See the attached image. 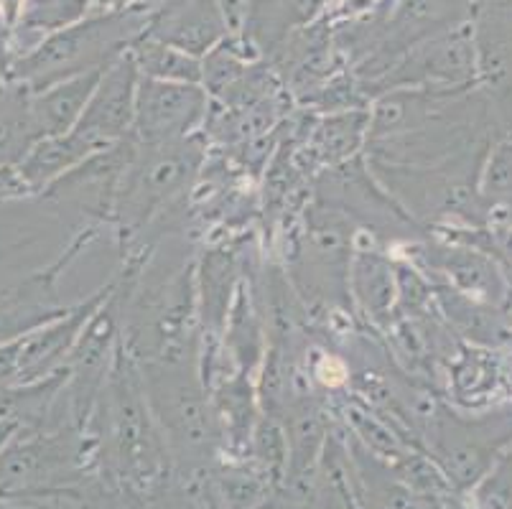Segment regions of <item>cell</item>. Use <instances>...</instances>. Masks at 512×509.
Returning a JSON list of instances; mask_svg holds the SVG:
<instances>
[{"mask_svg":"<svg viewBox=\"0 0 512 509\" xmlns=\"http://www.w3.org/2000/svg\"><path fill=\"white\" fill-rule=\"evenodd\" d=\"M113 288L115 275L107 280L105 286L97 288L92 296H87L85 301L72 303V306L67 308V314L49 321L46 326L36 329L34 334L23 336L21 342H18V385H21V382L44 380V377L64 370L69 354L77 347L79 336L85 334L92 316H95L97 311H100L102 303L110 298Z\"/></svg>","mask_w":512,"mask_h":509,"instance_id":"cell-10","label":"cell"},{"mask_svg":"<svg viewBox=\"0 0 512 509\" xmlns=\"http://www.w3.org/2000/svg\"><path fill=\"white\" fill-rule=\"evenodd\" d=\"M477 191L492 212H512V133H500L484 153Z\"/></svg>","mask_w":512,"mask_h":509,"instance_id":"cell-28","label":"cell"},{"mask_svg":"<svg viewBox=\"0 0 512 509\" xmlns=\"http://www.w3.org/2000/svg\"><path fill=\"white\" fill-rule=\"evenodd\" d=\"M62 509H158L156 502L146 494L136 492L128 484H120L110 476L90 474L74 487L46 497ZM26 502V499H23Z\"/></svg>","mask_w":512,"mask_h":509,"instance_id":"cell-25","label":"cell"},{"mask_svg":"<svg viewBox=\"0 0 512 509\" xmlns=\"http://www.w3.org/2000/svg\"><path fill=\"white\" fill-rule=\"evenodd\" d=\"M212 97L202 84L141 77L130 138L141 146L189 138L207 128Z\"/></svg>","mask_w":512,"mask_h":509,"instance_id":"cell-9","label":"cell"},{"mask_svg":"<svg viewBox=\"0 0 512 509\" xmlns=\"http://www.w3.org/2000/svg\"><path fill=\"white\" fill-rule=\"evenodd\" d=\"M479 87L472 21L413 46L377 79L362 87L367 100L393 90H472Z\"/></svg>","mask_w":512,"mask_h":509,"instance_id":"cell-7","label":"cell"},{"mask_svg":"<svg viewBox=\"0 0 512 509\" xmlns=\"http://www.w3.org/2000/svg\"><path fill=\"white\" fill-rule=\"evenodd\" d=\"M13 31L16 28L0 16V92L11 84L13 62H16V46H13Z\"/></svg>","mask_w":512,"mask_h":509,"instance_id":"cell-30","label":"cell"},{"mask_svg":"<svg viewBox=\"0 0 512 509\" xmlns=\"http://www.w3.org/2000/svg\"><path fill=\"white\" fill-rule=\"evenodd\" d=\"M95 446L72 423L21 431L0 451V502L46 499L95 474Z\"/></svg>","mask_w":512,"mask_h":509,"instance_id":"cell-5","label":"cell"},{"mask_svg":"<svg viewBox=\"0 0 512 509\" xmlns=\"http://www.w3.org/2000/svg\"><path fill=\"white\" fill-rule=\"evenodd\" d=\"M370 138V107L324 115L306 135V153L311 161L337 168L355 161L367 148Z\"/></svg>","mask_w":512,"mask_h":509,"instance_id":"cell-22","label":"cell"},{"mask_svg":"<svg viewBox=\"0 0 512 509\" xmlns=\"http://www.w3.org/2000/svg\"><path fill=\"white\" fill-rule=\"evenodd\" d=\"M97 235H100V224H87L74 232L69 245L46 268L36 270L16 283L0 286V347L18 342L49 321L67 314L72 303H64L59 298V280L67 273L69 265L97 240Z\"/></svg>","mask_w":512,"mask_h":509,"instance_id":"cell-8","label":"cell"},{"mask_svg":"<svg viewBox=\"0 0 512 509\" xmlns=\"http://www.w3.org/2000/svg\"><path fill=\"white\" fill-rule=\"evenodd\" d=\"M128 51L141 77L161 79V82L202 84V59L156 39V36L143 34Z\"/></svg>","mask_w":512,"mask_h":509,"instance_id":"cell-24","label":"cell"},{"mask_svg":"<svg viewBox=\"0 0 512 509\" xmlns=\"http://www.w3.org/2000/svg\"><path fill=\"white\" fill-rule=\"evenodd\" d=\"M31 92L11 82L0 92V166H18L36 140L29 110Z\"/></svg>","mask_w":512,"mask_h":509,"instance_id":"cell-26","label":"cell"},{"mask_svg":"<svg viewBox=\"0 0 512 509\" xmlns=\"http://www.w3.org/2000/svg\"><path fill=\"white\" fill-rule=\"evenodd\" d=\"M439 301L444 303L446 316L454 321L456 329L462 331L467 339H474L479 344H490V347L507 342L510 331H507L502 316L497 314V306L464 296V293H459L451 286L441 288Z\"/></svg>","mask_w":512,"mask_h":509,"instance_id":"cell-27","label":"cell"},{"mask_svg":"<svg viewBox=\"0 0 512 509\" xmlns=\"http://www.w3.org/2000/svg\"><path fill=\"white\" fill-rule=\"evenodd\" d=\"M138 82H141V74H138L136 62L130 51H125L110 67H105L85 115L74 128L85 130L105 146H115L120 140L130 138L133 120H136Z\"/></svg>","mask_w":512,"mask_h":509,"instance_id":"cell-12","label":"cell"},{"mask_svg":"<svg viewBox=\"0 0 512 509\" xmlns=\"http://www.w3.org/2000/svg\"><path fill=\"white\" fill-rule=\"evenodd\" d=\"M102 72L105 69L79 74V77L51 84L41 92H31L29 110L36 138H51V135H64L74 130L95 95Z\"/></svg>","mask_w":512,"mask_h":509,"instance_id":"cell-20","label":"cell"},{"mask_svg":"<svg viewBox=\"0 0 512 509\" xmlns=\"http://www.w3.org/2000/svg\"><path fill=\"white\" fill-rule=\"evenodd\" d=\"M242 278L245 273H242L240 255L235 250L212 247V250L202 252L197 263V301L202 334L222 339V326H225L227 311H230Z\"/></svg>","mask_w":512,"mask_h":509,"instance_id":"cell-16","label":"cell"},{"mask_svg":"<svg viewBox=\"0 0 512 509\" xmlns=\"http://www.w3.org/2000/svg\"><path fill=\"white\" fill-rule=\"evenodd\" d=\"M87 436L95 446L97 474L128 484L146 497H156L174 471L148 405L141 367L123 342L92 408Z\"/></svg>","mask_w":512,"mask_h":509,"instance_id":"cell-1","label":"cell"},{"mask_svg":"<svg viewBox=\"0 0 512 509\" xmlns=\"http://www.w3.org/2000/svg\"><path fill=\"white\" fill-rule=\"evenodd\" d=\"M21 11H23V0H0V16L6 18L13 28L18 26Z\"/></svg>","mask_w":512,"mask_h":509,"instance_id":"cell-34","label":"cell"},{"mask_svg":"<svg viewBox=\"0 0 512 509\" xmlns=\"http://www.w3.org/2000/svg\"><path fill=\"white\" fill-rule=\"evenodd\" d=\"M0 509H62L49 499H26V502H0Z\"/></svg>","mask_w":512,"mask_h":509,"instance_id":"cell-33","label":"cell"},{"mask_svg":"<svg viewBox=\"0 0 512 509\" xmlns=\"http://www.w3.org/2000/svg\"><path fill=\"white\" fill-rule=\"evenodd\" d=\"M204 163L207 140L202 133L156 146H141L133 140L110 217L120 240H125L128 247L136 245L143 230L166 217V212L189 194Z\"/></svg>","mask_w":512,"mask_h":509,"instance_id":"cell-4","label":"cell"},{"mask_svg":"<svg viewBox=\"0 0 512 509\" xmlns=\"http://www.w3.org/2000/svg\"><path fill=\"white\" fill-rule=\"evenodd\" d=\"M146 34L202 59L230 36V26L220 0H161Z\"/></svg>","mask_w":512,"mask_h":509,"instance_id":"cell-13","label":"cell"},{"mask_svg":"<svg viewBox=\"0 0 512 509\" xmlns=\"http://www.w3.org/2000/svg\"><path fill=\"white\" fill-rule=\"evenodd\" d=\"M214 418L220 426L225 456H245L253 441L263 405L258 395V380L235 370L209 387Z\"/></svg>","mask_w":512,"mask_h":509,"instance_id":"cell-15","label":"cell"},{"mask_svg":"<svg viewBox=\"0 0 512 509\" xmlns=\"http://www.w3.org/2000/svg\"><path fill=\"white\" fill-rule=\"evenodd\" d=\"M107 148L113 146H105L97 138L87 135L85 130L74 128L64 135L36 140L26 158L18 163V171H21L23 181L29 184V189L34 191V196H39L46 186H51L64 174H69L72 168H77L79 163H85L87 158L107 151Z\"/></svg>","mask_w":512,"mask_h":509,"instance_id":"cell-17","label":"cell"},{"mask_svg":"<svg viewBox=\"0 0 512 509\" xmlns=\"http://www.w3.org/2000/svg\"><path fill=\"white\" fill-rule=\"evenodd\" d=\"M428 509H474L469 494L459 492V489H449V492L434 494V497H426Z\"/></svg>","mask_w":512,"mask_h":509,"instance_id":"cell-31","label":"cell"},{"mask_svg":"<svg viewBox=\"0 0 512 509\" xmlns=\"http://www.w3.org/2000/svg\"><path fill=\"white\" fill-rule=\"evenodd\" d=\"M161 0H90L92 11H130V8H153L158 6Z\"/></svg>","mask_w":512,"mask_h":509,"instance_id":"cell-32","label":"cell"},{"mask_svg":"<svg viewBox=\"0 0 512 509\" xmlns=\"http://www.w3.org/2000/svg\"><path fill=\"white\" fill-rule=\"evenodd\" d=\"M245 3L248 13H245L242 36L258 49L263 59H268L293 31L314 23L329 0H245Z\"/></svg>","mask_w":512,"mask_h":509,"instance_id":"cell-18","label":"cell"},{"mask_svg":"<svg viewBox=\"0 0 512 509\" xmlns=\"http://www.w3.org/2000/svg\"><path fill=\"white\" fill-rule=\"evenodd\" d=\"M222 347L237 370L258 380L260 367L268 354V321H265L263 296L253 278L245 273L222 326Z\"/></svg>","mask_w":512,"mask_h":509,"instance_id":"cell-14","label":"cell"},{"mask_svg":"<svg viewBox=\"0 0 512 509\" xmlns=\"http://www.w3.org/2000/svg\"><path fill=\"white\" fill-rule=\"evenodd\" d=\"M349 293L352 306L360 308L362 316L380 324L393 314L400 298L398 265L385 258V252L357 247L349 268Z\"/></svg>","mask_w":512,"mask_h":509,"instance_id":"cell-21","label":"cell"},{"mask_svg":"<svg viewBox=\"0 0 512 509\" xmlns=\"http://www.w3.org/2000/svg\"><path fill=\"white\" fill-rule=\"evenodd\" d=\"M421 446L451 487L469 494L512 448V403L469 415L436 405Z\"/></svg>","mask_w":512,"mask_h":509,"instance_id":"cell-6","label":"cell"},{"mask_svg":"<svg viewBox=\"0 0 512 509\" xmlns=\"http://www.w3.org/2000/svg\"><path fill=\"white\" fill-rule=\"evenodd\" d=\"M34 199V191L23 181L18 166H0V204Z\"/></svg>","mask_w":512,"mask_h":509,"instance_id":"cell-29","label":"cell"},{"mask_svg":"<svg viewBox=\"0 0 512 509\" xmlns=\"http://www.w3.org/2000/svg\"><path fill=\"white\" fill-rule=\"evenodd\" d=\"M130 151H133V140L125 138L120 140L118 146L95 153L85 163L72 168L69 174H64L62 179L46 186L39 199L54 204H69L77 212L90 214L97 224L110 222Z\"/></svg>","mask_w":512,"mask_h":509,"instance_id":"cell-11","label":"cell"},{"mask_svg":"<svg viewBox=\"0 0 512 509\" xmlns=\"http://www.w3.org/2000/svg\"><path fill=\"white\" fill-rule=\"evenodd\" d=\"M21 431L23 428L18 426V423H13V420H8L0 415V451H3V448H6L8 443H11Z\"/></svg>","mask_w":512,"mask_h":509,"instance_id":"cell-35","label":"cell"},{"mask_svg":"<svg viewBox=\"0 0 512 509\" xmlns=\"http://www.w3.org/2000/svg\"><path fill=\"white\" fill-rule=\"evenodd\" d=\"M431 268L449 278V286L477 301L502 306L507 298V280L484 252L472 245H439L431 250Z\"/></svg>","mask_w":512,"mask_h":509,"instance_id":"cell-19","label":"cell"},{"mask_svg":"<svg viewBox=\"0 0 512 509\" xmlns=\"http://www.w3.org/2000/svg\"><path fill=\"white\" fill-rule=\"evenodd\" d=\"M502 252H505L507 258H510V263H512V230L507 232V240H505V247H502Z\"/></svg>","mask_w":512,"mask_h":509,"instance_id":"cell-36","label":"cell"},{"mask_svg":"<svg viewBox=\"0 0 512 509\" xmlns=\"http://www.w3.org/2000/svg\"><path fill=\"white\" fill-rule=\"evenodd\" d=\"M349 489H352V487H349ZM349 509H362V507H360V504H357L355 494H352V504H349Z\"/></svg>","mask_w":512,"mask_h":509,"instance_id":"cell-37","label":"cell"},{"mask_svg":"<svg viewBox=\"0 0 512 509\" xmlns=\"http://www.w3.org/2000/svg\"><path fill=\"white\" fill-rule=\"evenodd\" d=\"M90 13V0H23L21 18L13 31L16 59L34 49L44 36L57 34Z\"/></svg>","mask_w":512,"mask_h":509,"instance_id":"cell-23","label":"cell"},{"mask_svg":"<svg viewBox=\"0 0 512 509\" xmlns=\"http://www.w3.org/2000/svg\"><path fill=\"white\" fill-rule=\"evenodd\" d=\"M151 13L148 8L92 11L82 21L44 36L34 49L18 56L11 82L23 84L29 92H41L64 79L110 67L146 34Z\"/></svg>","mask_w":512,"mask_h":509,"instance_id":"cell-3","label":"cell"},{"mask_svg":"<svg viewBox=\"0 0 512 509\" xmlns=\"http://www.w3.org/2000/svg\"><path fill=\"white\" fill-rule=\"evenodd\" d=\"M138 367L174 471L199 474L217 464L225 446L199 370V352L146 359Z\"/></svg>","mask_w":512,"mask_h":509,"instance_id":"cell-2","label":"cell"}]
</instances>
